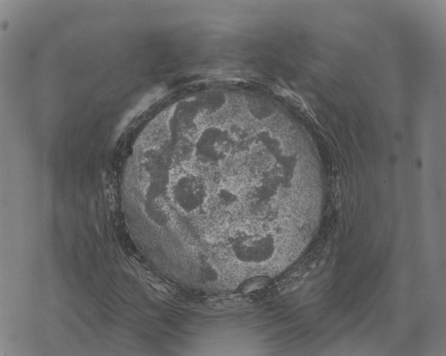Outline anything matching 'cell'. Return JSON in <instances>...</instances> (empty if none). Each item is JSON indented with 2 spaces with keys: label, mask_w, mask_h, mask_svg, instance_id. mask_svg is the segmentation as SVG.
<instances>
[{
  "label": "cell",
  "mask_w": 446,
  "mask_h": 356,
  "mask_svg": "<svg viewBox=\"0 0 446 356\" xmlns=\"http://www.w3.org/2000/svg\"><path fill=\"white\" fill-rule=\"evenodd\" d=\"M171 194L174 204L186 213L198 210L207 195L204 180L192 173L179 176L171 185Z\"/></svg>",
  "instance_id": "obj_2"
},
{
  "label": "cell",
  "mask_w": 446,
  "mask_h": 356,
  "mask_svg": "<svg viewBox=\"0 0 446 356\" xmlns=\"http://www.w3.org/2000/svg\"><path fill=\"white\" fill-rule=\"evenodd\" d=\"M231 249L234 257L242 263L261 264L273 257L276 244L271 234L241 231L232 237Z\"/></svg>",
  "instance_id": "obj_1"
},
{
  "label": "cell",
  "mask_w": 446,
  "mask_h": 356,
  "mask_svg": "<svg viewBox=\"0 0 446 356\" xmlns=\"http://www.w3.org/2000/svg\"><path fill=\"white\" fill-rule=\"evenodd\" d=\"M218 131H209L201 140L198 147V156L203 162H215L225 155L224 140Z\"/></svg>",
  "instance_id": "obj_3"
},
{
  "label": "cell",
  "mask_w": 446,
  "mask_h": 356,
  "mask_svg": "<svg viewBox=\"0 0 446 356\" xmlns=\"http://www.w3.org/2000/svg\"><path fill=\"white\" fill-rule=\"evenodd\" d=\"M217 200L222 206H231L235 203L238 198L236 194L227 188L220 189L217 194Z\"/></svg>",
  "instance_id": "obj_4"
}]
</instances>
